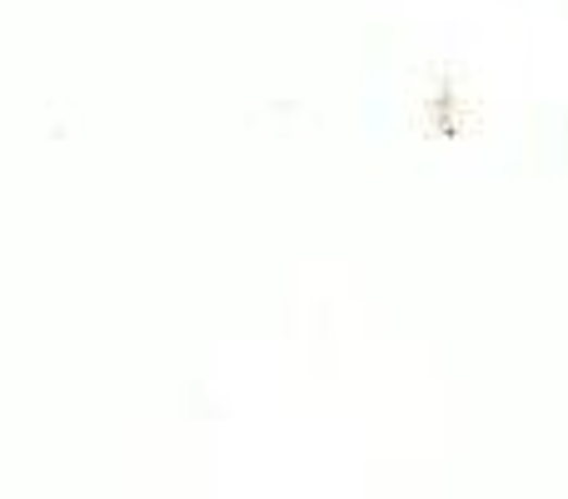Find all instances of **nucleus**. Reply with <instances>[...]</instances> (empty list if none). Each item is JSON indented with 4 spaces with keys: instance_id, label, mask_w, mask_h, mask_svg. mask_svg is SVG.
Masks as SVG:
<instances>
[]
</instances>
